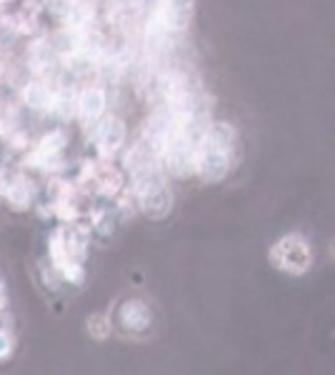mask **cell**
<instances>
[{
	"mask_svg": "<svg viewBox=\"0 0 335 375\" xmlns=\"http://www.w3.org/2000/svg\"><path fill=\"white\" fill-rule=\"evenodd\" d=\"M198 170H200V175H203V180H208V183L223 180L225 173H228V155H225V150L208 148V150L200 155Z\"/></svg>",
	"mask_w": 335,
	"mask_h": 375,
	"instance_id": "1",
	"label": "cell"
},
{
	"mask_svg": "<svg viewBox=\"0 0 335 375\" xmlns=\"http://www.w3.org/2000/svg\"><path fill=\"white\" fill-rule=\"evenodd\" d=\"M105 108V93L98 91V88H91L81 96V113L86 118H98Z\"/></svg>",
	"mask_w": 335,
	"mask_h": 375,
	"instance_id": "2",
	"label": "cell"
},
{
	"mask_svg": "<svg viewBox=\"0 0 335 375\" xmlns=\"http://www.w3.org/2000/svg\"><path fill=\"white\" fill-rule=\"evenodd\" d=\"M98 138H100L103 145L118 148V145L123 143V138H125V128H123L120 120L110 118V120H105V123L100 125V130H98Z\"/></svg>",
	"mask_w": 335,
	"mask_h": 375,
	"instance_id": "3",
	"label": "cell"
},
{
	"mask_svg": "<svg viewBox=\"0 0 335 375\" xmlns=\"http://www.w3.org/2000/svg\"><path fill=\"white\" fill-rule=\"evenodd\" d=\"M168 205H170V198L163 188H153L150 193L145 195V210L153 215V218H160V215L168 213Z\"/></svg>",
	"mask_w": 335,
	"mask_h": 375,
	"instance_id": "4",
	"label": "cell"
},
{
	"mask_svg": "<svg viewBox=\"0 0 335 375\" xmlns=\"http://www.w3.org/2000/svg\"><path fill=\"white\" fill-rule=\"evenodd\" d=\"M48 101H51V96H48L46 86H38V83H36V86L26 88V103L31 108H46Z\"/></svg>",
	"mask_w": 335,
	"mask_h": 375,
	"instance_id": "5",
	"label": "cell"
},
{
	"mask_svg": "<svg viewBox=\"0 0 335 375\" xmlns=\"http://www.w3.org/2000/svg\"><path fill=\"white\" fill-rule=\"evenodd\" d=\"M230 140H233V130H230L228 125H215L213 130H210V143H213V148H218V150H228Z\"/></svg>",
	"mask_w": 335,
	"mask_h": 375,
	"instance_id": "6",
	"label": "cell"
},
{
	"mask_svg": "<svg viewBox=\"0 0 335 375\" xmlns=\"http://www.w3.org/2000/svg\"><path fill=\"white\" fill-rule=\"evenodd\" d=\"M11 353V338L6 333H0V358H6Z\"/></svg>",
	"mask_w": 335,
	"mask_h": 375,
	"instance_id": "7",
	"label": "cell"
},
{
	"mask_svg": "<svg viewBox=\"0 0 335 375\" xmlns=\"http://www.w3.org/2000/svg\"><path fill=\"white\" fill-rule=\"evenodd\" d=\"M170 3H173L175 11H190V8H193L195 0H170Z\"/></svg>",
	"mask_w": 335,
	"mask_h": 375,
	"instance_id": "8",
	"label": "cell"
}]
</instances>
